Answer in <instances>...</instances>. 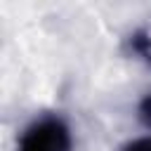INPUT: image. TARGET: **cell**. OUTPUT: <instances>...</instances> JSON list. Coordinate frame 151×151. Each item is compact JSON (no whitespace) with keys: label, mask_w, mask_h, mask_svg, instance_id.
<instances>
[{"label":"cell","mask_w":151,"mask_h":151,"mask_svg":"<svg viewBox=\"0 0 151 151\" xmlns=\"http://www.w3.org/2000/svg\"><path fill=\"white\" fill-rule=\"evenodd\" d=\"M21 151H68V134L59 123H40L24 137Z\"/></svg>","instance_id":"6da1fadb"},{"label":"cell","mask_w":151,"mask_h":151,"mask_svg":"<svg viewBox=\"0 0 151 151\" xmlns=\"http://www.w3.org/2000/svg\"><path fill=\"white\" fill-rule=\"evenodd\" d=\"M127 151H151V139H144V142H137L132 144Z\"/></svg>","instance_id":"7a4b0ae2"}]
</instances>
